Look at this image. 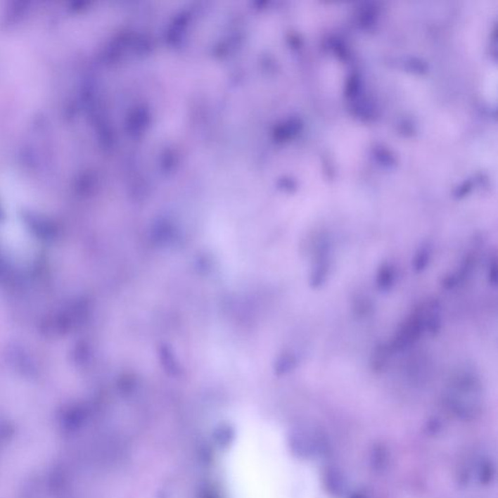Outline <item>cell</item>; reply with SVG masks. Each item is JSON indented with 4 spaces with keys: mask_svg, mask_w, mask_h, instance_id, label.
<instances>
[{
    "mask_svg": "<svg viewBox=\"0 0 498 498\" xmlns=\"http://www.w3.org/2000/svg\"><path fill=\"white\" fill-rule=\"evenodd\" d=\"M274 436L258 426L238 434L228 459L233 498H283L286 464Z\"/></svg>",
    "mask_w": 498,
    "mask_h": 498,
    "instance_id": "cell-1",
    "label": "cell"
},
{
    "mask_svg": "<svg viewBox=\"0 0 498 498\" xmlns=\"http://www.w3.org/2000/svg\"><path fill=\"white\" fill-rule=\"evenodd\" d=\"M426 322H424L423 306L418 307L410 319L402 325L395 337L388 344L391 352H402L411 345L418 342L419 338L426 332Z\"/></svg>",
    "mask_w": 498,
    "mask_h": 498,
    "instance_id": "cell-2",
    "label": "cell"
},
{
    "mask_svg": "<svg viewBox=\"0 0 498 498\" xmlns=\"http://www.w3.org/2000/svg\"><path fill=\"white\" fill-rule=\"evenodd\" d=\"M395 281V270L390 264L381 266L377 274V286L381 291H388Z\"/></svg>",
    "mask_w": 498,
    "mask_h": 498,
    "instance_id": "cell-3",
    "label": "cell"
},
{
    "mask_svg": "<svg viewBox=\"0 0 498 498\" xmlns=\"http://www.w3.org/2000/svg\"><path fill=\"white\" fill-rule=\"evenodd\" d=\"M392 355L388 345H381L373 353L372 367L375 371H382L388 362V357Z\"/></svg>",
    "mask_w": 498,
    "mask_h": 498,
    "instance_id": "cell-4",
    "label": "cell"
},
{
    "mask_svg": "<svg viewBox=\"0 0 498 498\" xmlns=\"http://www.w3.org/2000/svg\"><path fill=\"white\" fill-rule=\"evenodd\" d=\"M430 248L428 246H423L419 248L418 254L415 258V269L416 272H421L428 266L429 259H430Z\"/></svg>",
    "mask_w": 498,
    "mask_h": 498,
    "instance_id": "cell-5",
    "label": "cell"
},
{
    "mask_svg": "<svg viewBox=\"0 0 498 498\" xmlns=\"http://www.w3.org/2000/svg\"><path fill=\"white\" fill-rule=\"evenodd\" d=\"M497 262H494L492 263V265L490 267V271H489V279H490V283L497 284Z\"/></svg>",
    "mask_w": 498,
    "mask_h": 498,
    "instance_id": "cell-6",
    "label": "cell"
}]
</instances>
